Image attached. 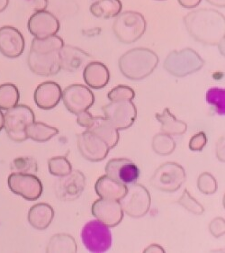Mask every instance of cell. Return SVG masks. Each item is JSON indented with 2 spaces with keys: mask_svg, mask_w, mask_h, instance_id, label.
<instances>
[{
  "mask_svg": "<svg viewBox=\"0 0 225 253\" xmlns=\"http://www.w3.org/2000/svg\"><path fill=\"white\" fill-rule=\"evenodd\" d=\"M204 64L205 61L196 51L187 48L170 52L164 61L163 67L169 74L182 78L200 71Z\"/></svg>",
  "mask_w": 225,
  "mask_h": 253,
  "instance_id": "277c9868",
  "label": "cell"
},
{
  "mask_svg": "<svg viewBox=\"0 0 225 253\" xmlns=\"http://www.w3.org/2000/svg\"><path fill=\"white\" fill-rule=\"evenodd\" d=\"M93 216L108 227H115L123 219V210L119 200L99 198L91 207Z\"/></svg>",
  "mask_w": 225,
  "mask_h": 253,
  "instance_id": "7c38bea8",
  "label": "cell"
},
{
  "mask_svg": "<svg viewBox=\"0 0 225 253\" xmlns=\"http://www.w3.org/2000/svg\"><path fill=\"white\" fill-rule=\"evenodd\" d=\"M89 10L95 17L110 19L122 13L123 4L121 0H97L90 5Z\"/></svg>",
  "mask_w": 225,
  "mask_h": 253,
  "instance_id": "484cf974",
  "label": "cell"
},
{
  "mask_svg": "<svg viewBox=\"0 0 225 253\" xmlns=\"http://www.w3.org/2000/svg\"><path fill=\"white\" fill-rule=\"evenodd\" d=\"M105 170L108 176L124 185L136 182L140 176L138 166L126 158L111 159L107 163Z\"/></svg>",
  "mask_w": 225,
  "mask_h": 253,
  "instance_id": "9a60e30c",
  "label": "cell"
},
{
  "mask_svg": "<svg viewBox=\"0 0 225 253\" xmlns=\"http://www.w3.org/2000/svg\"><path fill=\"white\" fill-rule=\"evenodd\" d=\"M27 64L32 72L40 76L56 75L61 71L58 51L48 54H40L30 51L27 58Z\"/></svg>",
  "mask_w": 225,
  "mask_h": 253,
  "instance_id": "ac0fdd59",
  "label": "cell"
},
{
  "mask_svg": "<svg viewBox=\"0 0 225 253\" xmlns=\"http://www.w3.org/2000/svg\"><path fill=\"white\" fill-rule=\"evenodd\" d=\"M144 253H165L163 247L159 244H151L147 248L144 249Z\"/></svg>",
  "mask_w": 225,
  "mask_h": 253,
  "instance_id": "7bdbcfd3",
  "label": "cell"
},
{
  "mask_svg": "<svg viewBox=\"0 0 225 253\" xmlns=\"http://www.w3.org/2000/svg\"><path fill=\"white\" fill-rule=\"evenodd\" d=\"M61 70L75 72L91 61V56L74 46L64 45L58 51Z\"/></svg>",
  "mask_w": 225,
  "mask_h": 253,
  "instance_id": "ffe728a7",
  "label": "cell"
},
{
  "mask_svg": "<svg viewBox=\"0 0 225 253\" xmlns=\"http://www.w3.org/2000/svg\"><path fill=\"white\" fill-rule=\"evenodd\" d=\"M75 239L68 233H58L51 237L47 246V253H77Z\"/></svg>",
  "mask_w": 225,
  "mask_h": 253,
  "instance_id": "f1b7e54d",
  "label": "cell"
},
{
  "mask_svg": "<svg viewBox=\"0 0 225 253\" xmlns=\"http://www.w3.org/2000/svg\"><path fill=\"white\" fill-rule=\"evenodd\" d=\"M62 100L67 110L77 116L92 107L95 103V96L85 85L72 84L62 92Z\"/></svg>",
  "mask_w": 225,
  "mask_h": 253,
  "instance_id": "30bf717a",
  "label": "cell"
},
{
  "mask_svg": "<svg viewBox=\"0 0 225 253\" xmlns=\"http://www.w3.org/2000/svg\"><path fill=\"white\" fill-rule=\"evenodd\" d=\"M197 187L200 192L205 195H213L217 190V182L211 173H202L197 180Z\"/></svg>",
  "mask_w": 225,
  "mask_h": 253,
  "instance_id": "8d00e7d4",
  "label": "cell"
},
{
  "mask_svg": "<svg viewBox=\"0 0 225 253\" xmlns=\"http://www.w3.org/2000/svg\"><path fill=\"white\" fill-rule=\"evenodd\" d=\"M20 94L13 83H5L0 86V109L8 110L16 107L19 102Z\"/></svg>",
  "mask_w": 225,
  "mask_h": 253,
  "instance_id": "f546056e",
  "label": "cell"
},
{
  "mask_svg": "<svg viewBox=\"0 0 225 253\" xmlns=\"http://www.w3.org/2000/svg\"><path fill=\"white\" fill-rule=\"evenodd\" d=\"M98 197L113 200H121L127 192V185L118 182L108 175L99 177L95 184Z\"/></svg>",
  "mask_w": 225,
  "mask_h": 253,
  "instance_id": "603a6c76",
  "label": "cell"
},
{
  "mask_svg": "<svg viewBox=\"0 0 225 253\" xmlns=\"http://www.w3.org/2000/svg\"><path fill=\"white\" fill-rule=\"evenodd\" d=\"M25 50V38L20 31L10 26L0 28V52L9 59H16Z\"/></svg>",
  "mask_w": 225,
  "mask_h": 253,
  "instance_id": "e0dca14e",
  "label": "cell"
},
{
  "mask_svg": "<svg viewBox=\"0 0 225 253\" xmlns=\"http://www.w3.org/2000/svg\"><path fill=\"white\" fill-rule=\"evenodd\" d=\"M28 1H31V0H28Z\"/></svg>",
  "mask_w": 225,
  "mask_h": 253,
  "instance_id": "c3c4849f",
  "label": "cell"
},
{
  "mask_svg": "<svg viewBox=\"0 0 225 253\" xmlns=\"http://www.w3.org/2000/svg\"><path fill=\"white\" fill-rule=\"evenodd\" d=\"M77 148L86 160L95 162L106 159L110 150L106 142L87 130L77 137Z\"/></svg>",
  "mask_w": 225,
  "mask_h": 253,
  "instance_id": "5bb4252c",
  "label": "cell"
},
{
  "mask_svg": "<svg viewBox=\"0 0 225 253\" xmlns=\"http://www.w3.org/2000/svg\"><path fill=\"white\" fill-rule=\"evenodd\" d=\"M178 1L179 5L188 9L197 7L202 2V0H178Z\"/></svg>",
  "mask_w": 225,
  "mask_h": 253,
  "instance_id": "b9f144b4",
  "label": "cell"
},
{
  "mask_svg": "<svg viewBox=\"0 0 225 253\" xmlns=\"http://www.w3.org/2000/svg\"><path fill=\"white\" fill-rule=\"evenodd\" d=\"M36 120L31 108L26 105H16L4 115V128L8 137L16 142L27 140L26 128Z\"/></svg>",
  "mask_w": 225,
  "mask_h": 253,
  "instance_id": "5b68a950",
  "label": "cell"
},
{
  "mask_svg": "<svg viewBox=\"0 0 225 253\" xmlns=\"http://www.w3.org/2000/svg\"><path fill=\"white\" fill-rule=\"evenodd\" d=\"M9 0H0V13L4 12L7 8Z\"/></svg>",
  "mask_w": 225,
  "mask_h": 253,
  "instance_id": "f6af8a7d",
  "label": "cell"
},
{
  "mask_svg": "<svg viewBox=\"0 0 225 253\" xmlns=\"http://www.w3.org/2000/svg\"><path fill=\"white\" fill-rule=\"evenodd\" d=\"M83 79L87 86L93 89H102L110 79L108 67L99 61H90L84 68Z\"/></svg>",
  "mask_w": 225,
  "mask_h": 253,
  "instance_id": "44dd1931",
  "label": "cell"
},
{
  "mask_svg": "<svg viewBox=\"0 0 225 253\" xmlns=\"http://www.w3.org/2000/svg\"><path fill=\"white\" fill-rule=\"evenodd\" d=\"M178 203L188 211H189L190 213H194L195 215H201L205 212L204 207L195 198H193L187 189H185L181 198L178 200Z\"/></svg>",
  "mask_w": 225,
  "mask_h": 253,
  "instance_id": "836d02e7",
  "label": "cell"
},
{
  "mask_svg": "<svg viewBox=\"0 0 225 253\" xmlns=\"http://www.w3.org/2000/svg\"><path fill=\"white\" fill-rule=\"evenodd\" d=\"M48 168L51 175L55 177H64L72 170V163L63 156L51 158L48 161Z\"/></svg>",
  "mask_w": 225,
  "mask_h": 253,
  "instance_id": "d6a6232c",
  "label": "cell"
},
{
  "mask_svg": "<svg viewBox=\"0 0 225 253\" xmlns=\"http://www.w3.org/2000/svg\"><path fill=\"white\" fill-rule=\"evenodd\" d=\"M62 90L54 81L42 82L36 87L34 100L36 106L42 110H51L57 107L62 99Z\"/></svg>",
  "mask_w": 225,
  "mask_h": 253,
  "instance_id": "d6986e66",
  "label": "cell"
},
{
  "mask_svg": "<svg viewBox=\"0 0 225 253\" xmlns=\"http://www.w3.org/2000/svg\"><path fill=\"white\" fill-rule=\"evenodd\" d=\"M206 2H208L210 5L221 7V8H225V0H206Z\"/></svg>",
  "mask_w": 225,
  "mask_h": 253,
  "instance_id": "ee69618b",
  "label": "cell"
},
{
  "mask_svg": "<svg viewBox=\"0 0 225 253\" xmlns=\"http://www.w3.org/2000/svg\"><path fill=\"white\" fill-rule=\"evenodd\" d=\"M86 187V177L79 170H72L61 177L56 185L57 197L62 201H74L82 195Z\"/></svg>",
  "mask_w": 225,
  "mask_h": 253,
  "instance_id": "4fadbf2b",
  "label": "cell"
},
{
  "mask_svg": "<svg viewBox=\"0 0 225 253\" xmlns=\"http://www.w3.org/2000/svg\"><path fill=\"white\" fill-rule=\"evenodd\" d=\"M159 56L147 48H134L119 59V69L131 81H142L150 76L159 64Z\"/></svg>",
  "mask_w": 225,
  "mask_h": 253,
  "instance_id": "7a4b0ae2",
  "label": "cell"
},
{
  "mask_svg": "<svg viewBox=\"0 0 225 253\" xmlns=\"http://www.w3.org/2000/svg\"><path fill=\"white\" fill-rule=\"evenodd\" d=\"M32 8L35 12L46 10L48 7V0H31Z\"/></svg>",
  "mask_w": 225,
  "mask_h": 253,
  "instance_id": "60d3db41",
  "label": "cell"
},
{
  "mask_svg": "<svg viewBox=\"0 0 225 253\" xmlns=\"http://www.w3.org/2000/svg\"><path fill=\"white\" fill-rule=\"evenodd\" d=\"M7 182L12 192L28 201L39 199L43 192L41 180L32 174L12 173L8 177Z\"/></svg>",
  "mask_w": 225,
  "mask_h": 253,
  "instance_id": "8fae6325",
  "label": "cell"
},
{
  "mask_svg": "<svg viewBox=\"0 0 225 253\" xmlns=\"http://www.w3.org/2000/svg\"><path fill=\"white\" fill-rule=\"evenodd\" d=\"M120 203L123 213L130 217L137 219L144 217L148 213L151 205V197L146 187L134 182L127 185V192Z\"/></svg>",
  "mask_w": 225,
  "mask_h": 253,
  "instance_id": "52a82bcc",
  "label": "cell"
},
{
  "mask_svg": "<svg viewBox=\"0 0 225 253\" xmlns=\"http://www.w3.org/2000/svg\"><path fill=\"white\" fill-rule=\"evenodd\" d=\"M59 133L56 127L48 126L42 122L34 121L26 128L27 138L35 142H45L50 141Z\"/></svg>",
  "mask_w": 225,
  "mask_h": 253,
  "instance_id": "4316f807",
  "label": "cell"
},
{
  "mask_svg": "<svg viewBox=\"0 0 225 253\" xmlns=\"http://www.w3.org/2000/svg\"><path fill=\"white\" fill-rule=\"evenodd\" d=\"M13 173H23L35 175L38 171V163L33 157L16 158L11 163Z\"/></svg>",
  "mask_w": 225,
  "mask_h": 253,
  "instance_id": "1f68e13d",
  "label": "cell"
},
{
  "mask_svg": "<svg viewBox=\"0 0 225 253\" xmlns=\"http://www.w3.org/2000/svg\"><path fill=\"white\" fill-rule=\"evenodd\" d=\"M104 116L117 130H126L132 126L137 117V108L130 100L111 102L103 107Z\"/></svg>",
  "mask_w": 225,
  "mask_h": 253,
  "instance_id": "9c48e42d",
  "label": "cell"
},
{
  "mask_svg": "<svg viewBox=\"0 0 225 253\" xmlns=\"http://www.w3.org/2000/svg\"><path fill=\"white\" fill-rule=\"evenodd\" d=\"M77 123L82 127H85L87 129L92 125L94 117L91 113H89L88 111L81 112V113L77 114Z\"/></svg>",
  "mask_w": 225,
  "mask_h": 253,
  "instance_id": "ab89813d",
  "label": "cell"
},
{
  "mask_svg": "<svg viewBox=\"0 0 225 253\" xmlns=\"http://www.w3.org/2000/svg\"><path fill=\"white\" fill-rule=\"evenodd\" d=\"M54 218V210L46 203H38L29 209L27 219L32 227L43 231L51 225Z\"/></svg>",
  "mask_w": 225,
  "mask_h": 253,
  "instance_id": "cb8c5ba5",
  "label": "cell"
},
{
  "mask_svg": "<svg viewBox=\"0 0 225 253\" xmlns=\"http://www.w3.org/2000/svg\"><path fill=\"white\" fill-rule=\"evenodd\" d=\"M157 1H164V0H157Z\"/></svg>",
  "mask_w": 225,
  "mask_h": 253,
  "instance_id": "7dc6e473",
  "label": "cell"
},
{
  "mask_svg": "<svg viewBox=\"0 0 225 253\" xmlns=\"http://www.w3.org/2000/svg\"><path fill=\"white\" fill-rule=\"evenodd\" d=\"M207 143V137L205 132L196 133L191 138L189 142V148L193 152H201Z\"/></svg>",
  "mask_w": 225,
  "mask_h": 253,
  "instance_id": "74e56055",
  "label": "cell"
},
{
  "mask_svg": "<svg viewBox=\"0 0 225 253\" xmlns=\"http://www.w3.org/2000/svg\"><path fill=\"white\" fill-rule=\"evenodd\" d=\"M60 26L56 16L46 10L35 12L27 23L28 30L35 38H45L57 35Z\"/></svg>",
  "mask_w": 225,
  "mask_h": 253,
  "instance_id": "2e32d148",
  "label": "cell"
},
{
  "mask_svg": "<svg viewBox=\"0 0 225 253\" xmlns=\"http://www.w3.org/2000/svg\"><path fill=\"white\" fill-rule=\"evenodd\" d=\"M210 233L215 238H219L223 236L225 233V219L222 217H217L214 219L209 225Z\"/></svg>",
  "mask_w": 225,
  "mask_h": 253,
  "instance_id": "f35d334b",
  "label": "cell"
},
{
  "mask_svg": "<svg viewBox=\"0 0 225 253\" xmlns=\"http://www.w3.org/2000/svg\"><path fill=\"white\" fill-rule=\"evenodd\" d=\"M152 148L154 152L161 156H167L174 152L176 142L172 137L164 132L158 133L152 140Z\"/></svg>",
  "mask_w": 225,
  "mask_h": 253,
  "instance_id": "4dcf8cb0",
  "label": "cell"
},
{
  "mask_svg": "<svg viewBox=\"0 0 225 253\" xmlns=\"http://www.w3.org/2000/svg\"><path fill=\"white\" fill-rule=\"evenodd\" d=\"M184 168L177 162H165L160 165L150 178V184L156 189L172 193L179 190L186 181Z\"/></svg>",
  "mask_w": 225,
  "mask_h": 253,
  "instance_id": "8992f818",
  "label": "cell"
},
{
  "mask_svg": "<svg viewBox=\"0 0 225 253\" xmlns=\"http://www.w3.org/2000/svg\"><path fill=\"white\" fill-rule=\"evenodd\" d=\"M156 118L161 124V131L170 136H179L188 131V125L177 119L174 115L165 108L161 114H156Z\"/></svg>",
  "mask_w": 225,
  "mask_h": 253,
  "instance_id": "d4e9b609",
  "label": "cell"
},
{
  "mask_svg": "<svg viewBox=\"0 0 225 253\" xmlns=\"http://www.w3.org/2000/svg\"><path fill=\"white\" fill-rule=\"evenodd\" d=\"M206 100L215 107V111L219 115H225V89L211 88L206 94Z\"/></svg>",
  "mask_w": 225,
  "mask_h": 253,
  "instance_id": "e575fe53",
  "label": "cell"
},
{
  "mask_svg": "<svg viewBox=\"0 0 225 253\" xmlns=\"http://www.w3.org/2000/svg\"><path fill=\"white\" fill-rule=\"evenodd\" d=\"M87 131L99 137L108 144L109 149L114 148L119 142V130L106 117H94L92 125L87 128Z\"/></svg>",
  "mask_w": 225,
  "mask_h": 253,
  "instance_id": "7402d4cb",
  "label": "cell"
},
{
  "mask_svg": "<svg viewBox=\"0 0 225 253\" xmlns=\"http://www.w3.org/2000/svg\"><path fill=\"white\" fill-rule=\"evenodd\" d=\"M3 128H4V114L0 109V132L2 131Z\"/></svg>",
  "mask_w": 225,
  "mask_h": 253,
  "instance_id": "bcb514c9",
  "label": "cell"
},
{
  "mask_svg": "<svg viewBox=\"0 0 225 253\" xmlns=\"http://www.w3.org/2000/svg\"><path fill=\"white\" fill-rule=\"evenodd\" d=\"M146 21L144 15L135 11H126L116 16L112 31L118 40L124 44H131L144 36Z\"/></svg>",
  "mask_w": 225,
  "mask_h": 253,
  "instance_id": "3957f363",
  "label": "cell"
},
{
  "mask_svg": "<svg viewBox=\"0 0 225 253\" xmlns=\"http://www.w3.org/2000/svg\"><path fill=\"white\" fill-rule=\"evenodd\" d=\"M135 97V92L133 88L125 85H120L108 92V98L111 102L130 100Z\"/></svg>",
  "mask_w": 225,
  "mask_h": 253,
  "instance_id": "d590c367",
  "label": "cell"
},
{
  "mask_svg": "<svg viewBox=\"0 0 225 253\" xmlns=\"http://www.w3.org/2000/svg\"><path fill=\"white\" fill-rule=\"evenodd\" d=\"M65 45L62 37L54 35L45 38H34L32 41L31 51L40 54L56 52Z\"/></svg>",
  "mask_w": 225,
  "mask_h": 253,
  "instance_id": "83f0119b",
  "label": "cell"
},
{
  "mask_svg": "<svg viewBox=\"0 0 225 253\" xmlns=\"http://www.w3.org/2000/svg\"><path fill=\"white\" fill-rule=\"evenodd\" d=\"M190 36L205 45H218L225 40V15L215 9L192 11L184 17Z\"/></svg>",
  "mask_w": 225,
  "mask_h": 253,
  "instance_id": "6da1fadb",
  "label": "cell"
},
{
  "mask_svg": "<svg viewBox=\"0 0 225 253\" xmlns=\"http://www.w3.org/2000/svg\"><path fill=\"white\" fill-rule=\"evenodd\" d=\"M81 238L85 247L91 253H105L112 244L109 227L98 220H92L83 227Z\"/></svg>",
  "mask_w": 225,
  "mask_h": 253,
  "instance_id": "ba28073f",
  "label": "cell"
}]
</instances>
